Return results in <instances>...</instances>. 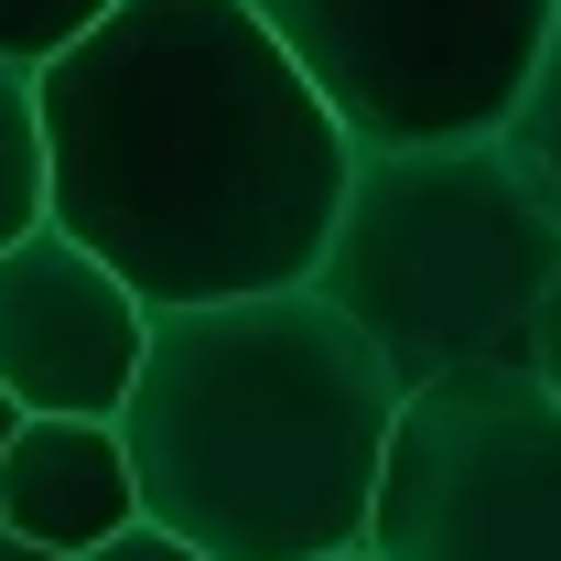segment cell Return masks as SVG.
<instances>
[{"label": "cell", "mask_w": 561, "mask_h": 561, "mask_svg": "<svg viewBox=\"0 0 561 561\" xmlns=\"http://www.w3.org/2000/svg\"><path fill=\"white\" fill-rule=\"evenodd\" d=\"M44 98V216L151 313L313 280L356 140L249 0H108Z\"/></svg>", "instance_id": "1"}, {"label": "cell", "mask_w": 561, "mask_h": 561, "mask_svg": "<svg viewBox=\"0 0 561 561\" xmlns=\"http://www.w3.org/2000/svg\"><path fill=\"white\" fill-rule=\"evenodd\" d=\"M389 421V356L313 280H291L151 313L119 443L140 476V518H162L206 561H335L367 551Z\"/></svg>", "instance_id": "2"}, {"label": "cell", "mask_w": 561, "mask_h": 561, "mask_svg": "<svg viewBox=\"0 0 561 561\" xmlns=\"http://www.w3.org/2000/svg\"><path fill=\"white\" fill-rule=\"evenodd\" d=\"M561 280V206L529 184L507 140H421V151H356L335 238L313 291L346 313L389 378H454V367H518L540 346V302Z\"/></svg>", "instance_id": "3"}, {"label": "cell", "mask_w": 561, "mask_h": 561, "mask_svg": "<svg viewBox=\"0 0 561 561\" xmlns=\"http://www.w3.org/2000/svg\"><path fill=\"white\" fill-rule=\"evenodd\" d=\"M378 561H561V400L518 367H454L400 389L378 496Z\"/></svg>", "instance_id": "4"}, {"label": "cell", "mask_w": 561, "mask_h": 561, "mask_svg": "<svg viewBox=\"0 0 561 561\" xmlns=\"http://www.w3.org/2000/svg\"><path fill=\"white\" fill-rule=\"evenodd\" d=\"M356 151L507 130L561 0H249Z\"/></svg>", "instance_id": "5"}, {"label": "cell", "mask_w": 561, "mask_h": 561, "mask_svg": "<svg viewBox=\"0 0 561 561\" xmlns=\"http://www.w3.org/2000/svg\"><path fill=\"white\" fill-rule=\"evenodd\" d=\"M140 346H151V302L98 249H76L55 216L0 249V389L22 411L119 421Z\"/></svg>", "instance_id": "6"}, {"label": "cell", "mask_w": 561, "mask_h": 561, "mask_svg": "<svg viewBox=\"0 0 561 561\" xmlns=\"http://www.w3.org/2000/svg\"><path fill=\"white\" fill-rule=\"evenodd\" d=\"M140 518V476L119 421H76V411H33L0 454V529L44 540V551H98Z\"/></svg>", "instance_id": "7"}, {"label": "cell", "mask_w": 561, "mask_h": 561, "mask_svg": "<svg viewBox=\"0 0 561 561\" xmlns=\"http://www.w3.org/2000/svg\"><path fill=\"white\" fill-rule=\"evenodd\" d=\"M44 227V98H33V66L0 55V249Z\"/></svg>", "instance_id": "8"}, {"label": "cell", "mask_w": 561, "mask_h": 561, "mask_svg": "<svg viewBox=\"0 0 561 561\" xmlns=\"http://www.w3.org/2000/svg\"><path fill=\"white\" fill-rule=\"evenodd\" d=\"M496 140L529 162V184L561 206V11H551V33H540V66H529V87H518V108H507Z\"/></svg>", "instance_id": "9"}, {"label": "cell", "mask_w": 561, "mask_h": 561, "mask_svg": "<svg viewBox=\"0 0 561 561\" xmlns=\"http://www.w3.org/2000/svg\"><path fill=\"white\" fill-rule=\"evenodd\" d=\"M98 11H108V0H0V55H11V66H44V55H66Z\"/></svg>", "instance_id": "10"}, {"label": "cell", "mask_w": 561, "mask_h": 561, "mask_svg": "<svg viewBox=\"0 0 561 561\" xmlns=\"http://www.w3.org/2000/svg\"><path fill=\"white\" fill-rule=\"evenodd\" d=\"M76 561H206V551H195V540H173L162 518H130L119 540H98V551H76Z\"/></svg>", "instance_id": "11"}, {"label": "cell", "mask_w": 561, "mask_h": 561, "mask_svg": "<svg viewBox=\"0 0 561 561\" xmlns=\"http://www.w3.org/2000/svg\"><path fill=\"white\" fill-rule=\"evenodd\" d=\"M529 367L551 378V400H561V280H551V302H540V346H529Z\"/></svg>", "instance_id": "12"}, {"label": "cell", "mask_w": 561, "mask_h": 561, "mask_svg": "<svg viewBox=\"0 0 561 561\" xmlns=\"http://www.w3.org/2000/svg\"><path fill=\"white\" fill-rule=\"evenodd\" d=\"M0 561H66V551H44V540H22V529H0Z\"/></svg>", "instance_id": "13"}, {"label": "cell", "mask_w": 561, "mask_h": 561, "mask_svg": "<svg viewBox=\"0 0 561 561\" xmlns=\"http://www.w3.org/2000/svg\"><path fill=\"white\" fill-rule=\"evenodd\" d=\"M22 421H33V411H22V400H11V389H0V454H11V432H22Z\"/></svg>", "instance_id": "14"}, {"label": "cell", "mask_w": 561, "mask_h": 561, "mask_svg": "<svg viewBox=\"0 0 561 561\" xmlns=\"http://www.w3.org/2000/svg\"><path fill=\"white\" fill-rule=\"evenodd\" d=\"M335 561H378V551H335Z\"/></svg>", "instance_id": "15"}]
</instances>
